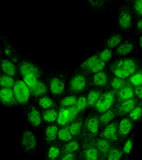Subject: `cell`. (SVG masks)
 <instances>
[{
    "label": "cell",
    "instance_id": "obj_1",
    "mask_svg": "<svg viewBox=\"0 0 142 160\" xmlns=\"http://www.w3.org/2000/svg\"><path fill=\"white\" fill-rule=\"evenodd\" d=\"M110 69L115 76L126 79L138 71V63L133 58L119 59L110 66Z\"/></svg>",
    "mask_w": 142,
    "mask_h": 160
},
{
    "label": "cell",
    "instance_id": "obj_2",
    "mask_svg": "<svg viewBox=\"0 0 142 160\" xmlns=\"http://www.w3.org/2000/svg\"><path fill=\"white\" fill-rule=\"evenodd\" d=\"M12 89L18 103L20 105L27 104L32 94H31L30 88L26 84V82L24 81L18 80L15 82Z\"/></svg>",
    "mask_w": 142,
    "mask_h": 160
},
{
    "label": "cell",
    "instance_id": "obj_3",
    "mask_svg": "<svg viewBox=\"0 0 142 160\" xmlns=\"http://www.w3.org/2000/svg\"><path fill=\"white\" fill-rule=\"evenodd\" d=\"M116 100V91L110 90L102 93L98 100L95 108L100 113H103L110 110Z\"/></svg>",
    "mask_w": 142,
    "mask_h": 160
},
{
    "label": "cell",
    "instance_id": "obj_4",
    "mask_svg": "<svg viewBox=\"0 0 142 160\" xmlns=\"http://www.w3.org/2000/svg\"><path fill=\"white\" fill-rule=\"evenodd\" d=\"M87 86V78L85 75L78 73L72 77L69 82V88L72 92H81L84 91Z\"/></svg>",
    "mask_w": 142,
    "mask_h": 160
},
{
    "label": "cell",
    "instance_id": "obj_5",
    "mask_svg": "<svg viewBox=\"0 0 142 160\" xmlns=\"http://www.w3.org/2000/svg\"><path fill=\"white\" fill-rule=\"evenodd\" d=\"M18 69L22 77L28 74H33L37 78H40L42 75V71L37 66L28 61H23L19 63Z\"/></svg>",
    "mask_w": 142,
    "mask_h": 160
},
{
    "label": "cell",
    "instance_id": "obj_6",
    "mask_svg": "<svg viewBox=\"0 0 142 160\" xmlns=\"http://www.w3.org/2000/svg\"><path fill=\"white\" fill-rule=\"evenodd\" d=\"M0 101L4 106L14 107L19 105L12 88H2L0 90Z\"/></svg>",
    "mask_w": 142,
    "mask_h": 160
},
{
    "label": "cell",
    "instance_id": "obj_7",
    "mask_svg": "<svg viewBox=\"0 0 142 160\" xmlns=\"http://www.w3.org/2000/svg\"><path fill=\"white\" fill-rule=\"evenodd\" d=\"M118 126L117 122H111L106 125L104 130L100 133V137L110 141L118 140Z\"/></svg>",
    "mask_w": 142,
    "mask_h": 160
},
{
    "label": "cell",
    "instance_id": "obj_8",
    "mask_svg": "<svg viewBox=\"0 0 142 160\" xmlns=\"http://www.w3.org/2000/svg\"><path fill=\"white\" fill-rule=\"evenodd\" d=\"M21 144L26 152L32 151L36 148L37 141L32 132L26 130L23 132L22 139H21Z\"/></svg>",
    "mask_w": 142,
    "mask_h": 160
},
{
    "label": "cell",
    "instance_id": "obj_9",
    "mask_svg": "<svg viewBox=\"0 0 142 160\" xmlns=\"http://www.w3.org/2000/svg\"><path fill=\"white\" fill-rule=\"evenodd\" d=\"M139 103V100L136 98L129 99L120 102L117 105V108L115 112L117 115L124 116L127 114H130V112L135 108Z\"/></svg>",
    "mask_w": 142,
    "mask_h": 160
},
{
    "label": "cell",
    "instance_id": "obj_10",
    "mask_svg": "<svg viewBox=\"0 0 142 160\" xmlns=\"http://www.w3.org/2000/svg\"><path fill=\"white\" fill-rule=\"evenodd\" d=\"M116 95H117V101L121 102L125 100L131 99L135 98V92L132 85H131L130 82H126L122 88L116 91Z\"/></svg>",
    "mask_w": 142,
    "mask_h": 160
},
{
    "label": "cell",
    "instance_id": "obj_11",
    "mask_svg": "<svg viewBox=\"0 0 142 160\" xmlns=\"http://www.w3.org/2000/svg\"><path fill=\"white\" fill-rule=\"evenodd\" d=\"M132 120L130 118H124L120 121L118 126V135L120 138H126L133 128Z\"/></svg>",
    "mask_w": 142,
    "mask_h": 160
},
{
    "label": "cell",
    "instance_id": "obj_12",
    "mask_svg": "<svg viewBox=\"0 0 142 160\" xmlns=\"http://www.w3.org/2000/svg\"><path fill=\"white\" fill-rule=\"evenodd\" d=\"M100 118L97 116H90L85 122V130L90 132L93 135H97L99 132Z\"/></svg>",
    "mask_w": 142,
    "mask_h": 160
},
{
    "label": "cell",
    "instance_id": "obj_13",
    "mask_svg": "<svg viewBox=\"0 0 142 160\" xmlns=\"http://www.w3.org/2000/svg\"><path fill=\"white\" fill-rule=\"evenodd\" d=\"M49 90L53 95H60L65 90V82L58 77H53L49 82Z\"/></svg>",
    "mask_w": 142,
    "mask_h": 160
},
{
    "label": "cell",
    "instance_id": "obj_14",
    "mask_svg": "<svg viewBox=\"0 0 142 160\" xmlns=\"http://www.w3.org/2000/svg\"><path fill=\"white\" fill-rule=\"evenodd\" d=\"M118 22L120 27L124 29H128L132 24V19L130 10L128 9H124L119 14Z\"/></svg>",
    "mask_w": 142,
    "mask_h": 160
},
{
    "label": "cell",
    "instance_id": "obj_15",
    "mask_svg": "<svg viewBox=\"0 0 142 160\" xmlns=\"http://www.w3.org/2000/svg\"><path fill=\"white\" fill-rule=\"evenodd\" d=\"M95 147L100 152V155L103 156V157H107L111 149V145L109 140L102 138L97 139L96 142H95Z\"/></svg>",
    "mask_w": 142,
    "mask_h": 160
},
{
    "label": "cell",
    "instance_id": "obj_16",
    "mask_svg": "<svg viewBox=\"0 0 142 160\" xmlns=\"http://www.w3.org/2000/svg\"><path fill=\"white\" fill-rule=\"evenodd\" d=\"M1 69L4 74L10 76H14L16 75L17 68L14 62L9 59H2L1 61Z\"/></svg>",
    "mask_w": 142,
    "mask_h": 160
},
{
    "label": "cell",
    "instance_id": "obj_17",
    "mask_svg": "<svg viewBox=\"0 0 142 160\" xmlns=\"http://www.w3.org/2000/svg\"><path fill=\"white\" fill-rule=\"evenodd\" d=\"M27 120L32 124L33 127L39 126L42 122V118H41L39 111L37 108H32L27 114Z\"/></svg>",
    "mask_w": 142,
    "mask_h": 160
},
{
    "label": "cell",
    "instance_id": "obj_18",
    "mask_svg": "<svg viewBox=\"0 0 142 160\" xmlns=\"http://www.w3.org/2000/svg\"><path fill=\"white\" fill-rule=\"evenodd\" d=\"M92 84L97 87H105L108 83V76L106 72L100 71L92 76Z\"/></svg>",
    "mask_w": 142,
    "mask_h": 160
},
{
    "label": "cell",
    "instance_id": "obj_19",
    "mask_svg": "<svg viewBox=\"0 0 142 160\" xmlns=\"http://www.w3.org/2000/svg\"><path fill=\"white\" fill-rule=\"evenodd\" d=\"M31 94L33 97H38L48 92V88L44 82L38 80L37 84L32 88H30Z\"/></svg>",
    "mask_w": 142,
    "mask_h": 160
},
{
    "label": "cell",
    "instance_id": "obj_20",
    "mask_svg": "<svg viewBox=\"0 0 142 160\" xmlns=\"http://www.w3.org/2000/svg\"><path fill=\"white\" fill-rule=\"evenodd\" d=\"M83 158L86 160H98L100 157V153L96 147L90 146L82 152Z\"/></svg>",
    "mask_w": 142,
    "mask_h": 160
},
{
    "label": "cell",
    "instance_id": "obj_21",
    "mask_svg": "<svg viewBox=\"0 0 142 160\" xmlns=\"http://www.w3.org/2000/svg\"><path fill=\"white\" fill-rule=\"evenodd\" d=\"M117 113L115 110L110 109L106 112L102 113V115L100 116V122L102 126H105L110 123L112 121L117 117Z\"/></svg>",
    "mask_w": 142,
    "mask_h": 160
},
{
    "label": "cell",
    "instance_id": "obj_22",
    "mask_svg": "<svg viewBox=\"0 0 142 160\" xmlns=\"http://www.w3.org/2000/svg\"><path fill=\"white\" fill-rule=\"evenodd\" d=\"M101 95H102L101 90L98 89H93L90 90L87 97V107L95 108V104H96L97 102L98 101V100L100 99Z\"/></svg>",
    "mask_w": 142,
    "mask_h": 160
},
{
    "label": "cell",
    "instance_id": "obj_23",
    "mask_svg": "<svg viewBox=\"0 0 142 160\" xmlns=\"http://www.w3.org/2000/svg\"><path fill=\"white\" fill-rule=\"evenodd\" d=\"M57 123L61 126H66L70 123L69 111L67 108L61 107L58 111V118H57Z\"/></svg>",
    "mask_w": 142,
    "mask_h": 160
},
{
    "label": "cell",
    "instance_id": "obj_24",
    "mask_svg": "<svg viewBox=\"0 0 142 160\" xmlns=\"http://www.w3.org/2000/svg\"><path fill=\"white\" fill-rule=\"evenodd\" d=\"M58 128L55 125H51L47 127L45 131V137L46 140L48 143L53 142L58 138Z\"/></svg>",
    "mask_w": 142,
    "mask_h": 160
},
{
    "label": "cell",
    "instance_id": "obj_25",
    "mask_svg": "<svg viewBox=\"0 0 142 160\" xmlns=\"http://www.w3.org/2000/svg\"><path fill=\"white\" fill-rule=\"evenodd\" d=\"M4 53L6 54L7 57H9L11 61L14 62V63H19V56L17 53V51L13 48V46L8 44L4 43Z\"/></svg>",
    "mask_w": 142,
    "mask_h": 160
},
{
    "label": "cell",
    "instance_id": "obj_26",
    "mask_svg": "<svg viewBox=\"0 0 142 160\" xmlns=\"http://www.w3.org/2000/svg\"><path fill=\"white\" fill-rule=\"evenodd\" d=\"M128 82L132 85L134 87L142 86V70L136 71L135 73L129 77L127 79Z\"/></svg>",
    "mask_w": 142,
    "mask_h": 160
},
{
    "label": "cell",
    "instance_id": "obj_27",
    "mask_svg": "<svg viewBox=\"0 0 142 160\" xmlns=\"http://www.w3.org/2000/svg\"><path fill=\"white\" fill-rule=\"evenodd\" d=\"M58 112L55 109H47L43 112V120L46 122H53L57 120Z\"/></svg>",
    "mask_w": 142,
    "mask_h": 160
},
{
    "label": "cell",
    "instance_id": "obj_28",
    "mask_svg": "<svg viewBox=\"0 0 142 160\" xmlns=\"http://www.w3.org/2000/svg\"><path fill=\"white\" fill-rule=\"evenodd\" d=\"M134 49V45L130 42L126 41L123 43L120 46H118L117 48V53L120 56H126L130 53Z\"/></svg>",
    "mask_w": 142,
    "mask_h": 160
},
{
    "label": "cell",
    "instance_id": "obj_29",
    "mask_svg": "<svg viewBox=\"0 0 142 160\" xmlns=\"http://www.w3.org/2000/svg\"><path fill=\"white\" fill-rule=\"evenodd\" d=\"M79 148L80 144L78 142L77 140H71L62 148V154L68 153V152H77Z\"/></svg>",
    "mask_w": 142,
    "mask_h": 160
},
{
    "label": "cell",
    "instance_id": "obj_30",
    "mask_svg": "<svg viewBox=\"0 0 142 160\" xmlns=\"http://www.w3.org/2000/svg\"><path fill=\"white\" fill-rule=\"evenodd\" d=\"M14 79L13 76H8V75L4 74L1 75L0 76V86L2 88H13L15 84Z\"/></svg>",
    "mask_w": 142,
    "mask_h": 160
},
{
    "label": "cell",
    "instance_id": "obj_31",
    "mask_svg": "<svg viewBox=\"0 0 142 160\" xmlns=\"http://www.w3.org/2000/svg\"><path fill=\"white\" fill-rule=\"evenodd\" d=\"M130 118L133 121H139L142 118V101L139 102L137 105L131 111Z\"/></svg>",
    "mask_w": 142,
    "mask_h": 160
},
{
    "label": "cell",
    "instance_id": "obj_32",
    "mask_svg": "<svg viewBox=\"0 0 142 160\" xmlns=\"http://www.w3.org/2000/svg\"><path fill=\"white\" fill-rule=\"evenodd\" d=\"M58 138L62 142H69L73 139V135L69 130V127H66L58 130Z\"/></svg>",
    "mask_w": 142,
    "mask_h": 160
},
{
    "label": "cell",
    "instance_id": "obj_33",
    "mask_svg": "<svg viewBox=\"0 0 142 160\" xmlns=\"http://www.w3.org/2000/svg\"><path fill=\"white\" fill-rule=\"evenodd\" d=\"M38 105L43 109H49L56 105L54 100L48 96H43L38 100Z\"/></svg>",
    "mask_w": 142,
    "mask_h": 160
},
{
    "label": "cell",
    "instance_id": "obj_34",
    "mask_svg": "<svg viewBox=\"0 0 142 160\" xmlns=\"http://www.w3.org/2000/svg\"><path fill=\"white\" fill-rule=\"evenodd\" d=\"M69 130L71 132L73 136H78L81 135L82 128V122L81 120L71 122L69 126Z\"/></svg>",
    "mask_w": 142,
    "mask_h": 160
},
{
    "label": "cell",
    "instance_id": "obj_35",
    "mask_svg": "<svg viewBox=\"0 0 142 160\" xmlns=\"http://www.w3.org/2000/svg\"><path fill=\"white\" fill-rule=\"evenodd\" d=\"M99 58V56L98 55H94L92 56L91 57H90L89 58H87V60H85L83 63H82L80 68H81L82 70H83L86 72H89L90 70V68H92V66L94 65L95 62Z\"/></svg>",
    "mask_w": 142,
    "mask_h": 160
},
{
    "label": "cell",
    "instance_id": "obj_36",
    "mask_svg": "<svg viewBox=\"0 0 142 160\" xmlns=\"http://www.w3.org/2000/svg\"><path fill=\"white\" fill-rule=\"evenodd\" d=\"M127 81H126L125 78H119V77H114L110 81V86L112 88V89L115 91H117L121 88H122L125 84H126Z\"/></svg>",
    "mask_w": 142,
    "mask_h": 160
},
{
    "label": "cell",
    "instance_id": "obj_37",
    "mask_svg": "<svg viewBox=\"0 0 142 160\" xmlns=\"http://www.w3.org/2000/svg\"><path fill=\"white\" fill-rule=\"evenodd\" d=\"M122 40V37L120 34H115L108 38L107 41V45L110 48H115L121 43Z\"/></svg>",
    "mask_w": 142,
    "mask_h": 160
},
{
    "label": "cell",
    "instance_id": "obj_38",
    "mask_svg": "<svg viewBox=\"0 0 142 160\" xmlns=\"http://www.w3.org/2000/svg\"><path fill=\"white\" fill-rule=\"evenodd\" d=\"M77 100V99L76 96H75V95H69V96H67L61 100V107L63 108L73 106V105H76Z\"/></svg>",
    "mask_w": 142,
    "mask_h": 160
},
{
    "label": "cell",
    "instance_id": "obj_39",
    "mask_svg": "<svg viewBox=\"0 0 142 160\" xmlns=\"http://www.w3.org/2000/svg\"><path fill=\"white\" fill-rule=\"evenodd\" d=\"M123 152V151L117 148L111 149L107 154V160H120L122 158Z\"/></svg>",
    "mask_w": 142,
    "mask_h": 160
},
{
    "label": "cell",
    "instance_id": "obj_40",
    "mask_svg": "<svg viewBox=\"0 0 142 160\" xmlns=\"http://www.w3.org/2000/svg\"><path fill=\"white\" fill-rule=\"evenodd\" d=\"M105 62L102 61L101 59L100 58L97 59L95 62V64L91 68H90V70L89 71V73H97L98 72H100V71H102L103 69L105 68Z\"/></svg>",
    "mask_w": 142,
    "mask_h": 160
},
{
    "label": "cell",
    "instance_id": "obj_41",
    "mask_svg": "<svg viewBox=\"0 0 142 160\" xmlns=\"http://www.w3.org/2000/svg\"><path fill=\"white\" fill-rule=\"evenodd\" d=\"M38 78L33 74H28L23 76V81L26 82V84L27 85L29 88H32L37 84L38 80Z\"/></svg>",
    "mask_w": 142,
    "mask_h": 160
},
{
    "label": "cell",
    "instance_id": "obj_42",
    "mask_svg": "<svg viewBox=\"0 0 142 160\" xmlns=\"http://www.w3.org/2000/svg\"><path fill=\"white\" fill-rule=\"evenodd\" d=\"M61 152L58 147L51 146L48 152V157L51 160L56 159L61 155Z\"/></svg>",
    "mask_w": 142,
    "mask_h": 160
},
{
    "label": "cell",
    "instance_id": "obj_43",
    "mask_svg": "<svg viewBox=\"0 0 142 160\" xmlns=\"http://www.w3.org/2000/svg\"><path fill=\"white\" fill-rule=\"evenodd\" d=\"M69 111V119L70 122H73L76 120V118L78 115L80 111L77 109L76 105L67 108Z\"/></svg>",
    "mask_w": 142,
    "mask_h": 160
},
{
    "label": "cell",
    "instance_id": "obj_44",
    "mask_svg": "<svg viewBox=\"0 0 142 160\" xmlns=\"http://www.w3.org/2000/svg\"><path fill=\"white\" fill-rule=\"evenodd\" d=\"M76 106L80 112H82V111H84L87 107V98H85V96H81L79 98H77Z\"/></svg>",
    "mask_w": 142,
    "mask_h": 160
},
{
    "label": "cell",
    "instance_id": "obj_45",
    "mask_svg": "<svg viewBox=\"0 0 142 160\" xmlns=\"http://www.w3.org/2000/svg\"><path fill=\"white\" fill-rule=\"evenodd\" d=\"M112 56V51L110 48H105L100 52L99 55V58L102 61L107 62L109 61Z\"/></svg>",
    "mask_w": 142,
    "mask_h": 160
},
{
    "label": "cell",
    "instance_id": "obj_46",
    "mask_svg": "<svg viewBox=\"0 0 142 160\" xmlns=\"http://www.w3.org/2000/svg\"><path fill=\"white\" fill-rule=\"evenodd\" d=\"M133 9L139 17H142V0H133Z\"/></svg>",
    "mask_w": 142,
    "mask_h": 160
},
{
    "label": "cell",
    "instance_id": "obj_47",
    "mask_svg": "<svg viewBox=\"0 0 142 160\" xmlns=\"http://www.w3.org/2000/svg\"><path fill=\"white\" fill-rule=\"evenodd\" d=\"M133 142H134L133 138H130L126 142L123 148L124 153H125L126 154H129L130 153L133 148Z\"/></svg>",
    "mask_w": 142,
    "mask_h": 160
},
{
    "label": "cell",
    "instance_id": "obj_48",
    "mask_svg": "<svg viewBox=\"0 0 142 160\" xmlns=\"http://www.w3.org/2000/svg\"><path fill=\"white\" fill-rule=\"evenodd\" d=\"M77 157V154L75 152H68V153L63 154L61 157V160H74Z\"/></svg>",
    "mask_w": 142,
    "mask_h": 160
},
{
    "label": "cell",
    "instance_id": "obj_49",
    "mask_svg": "<svg viewBox=\"0 0 142 160\" xmlns=\"http://www.w3.org/2000/svg\"><path fill=\"white\" fill-rule=\"evenodd\" d=\"M90 4L95 8H99L105 4L106 0H88Z\"/></svg>",
    "mask_w": 142,
    "mask_h": 160
},
{
    "label": "cell",
    "instance_id": "obj_50",
    "mask_svg": "<svg viewBox=\"0 0 142 160\" xmlns=\"http://www.w3.org/2000/svg\"><path fill=\"white\" fill-rule=\"evenodd\" d=\"M134 92H135L136 96L138 97V98L142 100V86L134 88Z\"/></svg>",
    "mask_w": 142,
    "mask_h": 160
},
{
    "label": "cell",
    "instance_id": "obj_51",
    "mask_svg": "<svg viewBox=\"0 0 142 160\" xmlns=\"http://www.w3.org/2000/svg\"><path fill=\"white\" fill-rule=\"evenodd\" d=\"M136 28H137V29L139 31L142 32V18L139 19L137 23H136Z\"/></svg>",
    "mask_w": 142,
    "mask_h": 160
},
{
    "label": "cell",
    "instance_id": "obj_52",
    "mask_svg": "<svg viewBox=\"0 0 142 160\" xmlns=\"http://www.w3.org/2000/svg\"><path fill=\"white\" fill-rule=\"evenodd\" d=\"M139 46H140V47L142 48V36H141L139 38Z\"/></svg>",
    "mask_w": 142,
    "mask_h": 160
}]
</instances>
